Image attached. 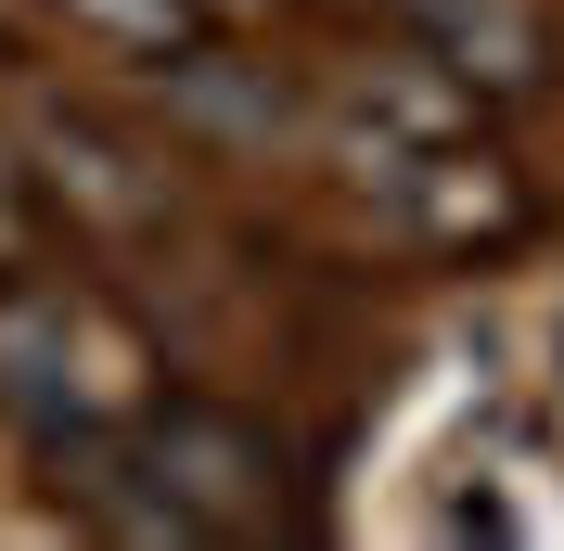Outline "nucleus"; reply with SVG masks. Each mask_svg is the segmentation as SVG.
Returning a JSON list of instances; mask_svg holds the SVG:
<instances>
[{
	"label": "nucleus",
	"instance_id": "f257e3e1",
	"mask_svg": "<svg viewBox=\"0 0 564 551\" xmlns=\"http://www.w3.org/2000/svg\"><path fill=\"white\" fill-rule=\"evenodd\" d=\"M52 500L104 539H282L295 462L270 423L218 411V398H141L104 449H77L52 475Z\"/></svg>",
	"mask_w": 564,
	"mask_h": 551
},
{
	"label": "nucleus",
	"instance_id": "f03ea898",
	"mask_svg": "<svg viewBox=\"0 0 564 551\" xmlns=\"http://www.w3.org/2000/svg\"><path fill=\"white\" fill-rule=\"evenodd\" d=\"M129 411H141V346L104 321V295H77L65 270L0 257V423L39 449V475L104 449Z\"/></svg>",
	"mask_w": 564,
	"mask_h": 551
},
{
	"label": "nucleus",
	"instance_id": "7ed1b4c3",
	"mask_svg": "<svg viewBox=\"0 0 564 551\" xmlns=\"http://www.w3.org/2000/svg\"><path fill=\"white\" fill-rule=\"evenodd\" d=\"M26 154H39L26 193H52L77 231H154V218H167V154L129 141L116 116H90V104H39L26 116Z\"/></svg>",
	"mask_w": 564,
	"mask_h": 551
},
{
	"label": "nucleus",
	"instance_id": "20e7f679",
	"mask_svg": "<svg viewBox=\"0 0 564 551\" xmlns=\"http://www.w3.org/2000/svg\"><path fill=\"white\" fill-rule=\"evenodd\" d=\"M423 52H436L475 104H539V90H552V13H539V0H449V13L423 26Z\"/></svg>",
	"mask_w": 564,
	"mask_h": 551
},
{
	"label": "nucleus",
	"instance_id": "39448f33",
	"mask_svg": "<svg viewBox=\"0 0 564 551\" xmlns=\"http://www.w3.org/2000/svg\"><path fill=\"white\" fill-rule=\"evenodd\" d=\"M26 13H52L65 39H90V52H116V65H167V52L218 39L193 0H26Z\"/></svg>",
	"mask_w": 564,
	"mask_h": 551
},
{
	"label": "nucleus",
	"instance_id": "423d86ee",
	"mask_svg": "<svg viewBox=\"0 0 564 551\" xmlns=\"http://www.w3.org/2000/svg\"><path fill=\"white\" fill-rule=\"evenodd\" d=\"M372 13H386V26H411V39H423V26H436V13H449V0H372Z\"/></svg>",
	"mask_w": 564,
	"mask_h": 551
},
{
	"label": "nucleus",
	"instance_id": "0eeeda50",
	"mask_svg": "<svg viewBox=\"0 0 564 551\" xmlns=\"http://www.w3.org/2000/svg\"><path fill=\"white\" fill-rule=\"evenodd\" d=\"M193 13H206V26H231V13H257V0H193Z\"/></svg>",
	"mask_w": 564,
	"mask_h": 551
},
{
	"label": "nucleus",
	"instance_id": "6e6552de",
	"mask_svg": "<svg viewBox=\"0 0 564 551\" xmlns=\"http://www.w3.org/2000/svg\"><path fill=\"white\" fill-rule=\"evenodd\" d=\"M0 65H13V26H0Z\"/></svg>",
	"mask_w": 564,
	"mask_h": 551
}]
</instances>
